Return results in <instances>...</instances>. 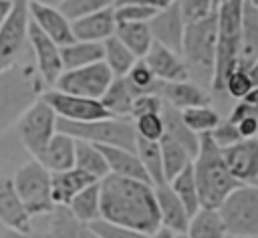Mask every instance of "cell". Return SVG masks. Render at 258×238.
<instances>
[{
  "label": "cell",
  "instance_id": "cell-24",
  "mask_svg": "<svg viewBox=\"0 0 258 238\" xmlns=\"http://www.w3.org/2000/svg\"><path fill=\"white\" fill-rule=\"evenodd\" d=\"M75 143L77 139L56 131V135L50 139V143L46 145V149L36 161L50 173L73 169L75 167Z\"/></svg>",
  "mask_w": 258,
  "mask_h": 238
},
{
  "label": "cell",
  "instance_id": "cell-33",
  "mask_svg": "<svg viewBox=\"0 0 258 238\" xmlns=\"http://www.w3.org/2000/svg\"><path fill=\"white\" fill-rule=\"evenodd\" d=\"M159 149H161V161H163V175H165L167 184L194 161L191 155L177 141H173L167 135H163L159 139Z\"/></svg>",
  "mask_w": 258,
  "mask_h": 238
},
{
  "label": "cell",
  "instance_id": "cell-54",
  "mask_svg": "<svg viewBox=\"0 0 258 238\" xmlns=\"http://www.w3.org/2000/svg\"><path fill=\"white\" fill-rule=\"evenodd\" d=\"M149 238H175V234H173L171 230H167V228H163V226H161V228H159V230H155Z\"/></svg>",
  "mask_w": 258,
  "mask_h": 238
},
{
  "label": "cell",
  "instance_id": "cell-12",
  "mask_svg": "<svg viewBox=\"0 0 258 238\" xmlns=\"http://www.w3.org/2000/svg\"><path fill=\"white\" fill-rule=\"evenodd\" d=\"M42 99L50 105V109L56 113L58 119L73 121V123H89V121H99V119H109L111 115L105 111L101 101L97 99H87V97H77L69 93H60L56 89L44 91Z\"/></svg>",
  "mask_w": 258,
  "mask_h": 238
},
{
  "label": "cell",
  "instance_id": "cell-17",
  "mask_svg": "<svg viewBox=\"0 0 258 238\" xmlns=\"http://www.w3.org/2000/svg\"><path fill=\"white\" fill-rule=\"evenodd\" d=\"M151 73L155 75L157 81L161 83H179V81H189V71L179 54L173 50L161 46L159 42H153L149 52L143 56Z\"/></svg>",
  "mask_w": 258,
  "mask_h": 238
},
{
  "label": "cell",
  "instance_id": "cell-2",
  "mask_svg": "<svg viewBox=\"0 0 258 238\" xmlns=\"http://www.w3.org/2000/svg\"><path fill=\"white\" fill-rule=\"evenodd\" d=\"M46 91L36 67L16 63L0 73V135L12 127Z\"/></svg>",
  "mask_w": 258,
  "mask_h": 238
},
{
  "label": "cell",
  "instance_id": "cell-39",
  "mask_svg": "<svg viewBox=\"0 0 258 238\" xmlns=\"http://www.w3.org/2000/svg\"><path fill=\"white\" fill-rule=\"evenodd\" d=\"M125 81L135 91V95H145V93H155L157 95L159 83H161V81L155 79V75L151 73V69L147 67V63L143 58H137L133 63V67L125 75Z\"/></svg>",
  "mask_w": 258,
  "mask_h": 238
},
{
  "label": "cell",
  "instance_id": "cell-51",
  "mask_svg": "<svg viewBox=\"0 0 258 238\" xmlns=\"http://www.w3.org/2000/svg\"><path fill=\"white\" fill-rule=\"evenodd\" d=\"M0 238H50V234L48 232H26V234H20V232L6 230Z\"/></svg>",
  "mask_w": 258,
  "mask_h": 238
},
{
  "label": "cell",
  "instance_id": "cell-56",
  "mask_svg": "<svg viewBox=\"0 0 258 238\" xmlns=\"http://www.w3.org/2000/svg\"><path fill=\"white\" fill-rule=\"evenodd\" d=\"M248 73H250V77H252L254 85H258V58H256V61H254V65L248 69Z\"/></svg>",
  "mask_w": 258,
  "mask_h": 238
},
{
  "label": "cell",
  "instance_id": "cell-60",
  "mask_svg": "<svg viewBox=\"0 0 258 238\" xmlns=\"http://www.w3.org/2000/svg\"><path fill=\"white\" fill-rule=\"evenodd\" d=\"M226 238H242V236H226Z\"/></svg>",
  "mask_w": 258,
  "mask_h": 238
},
{
  "label": "cell",
  "instance_id": "cell-30",
  "mask_svg": "<svg viewBox=\"0 0 258 238\" xmlns=\"http://www.w3.org/2000/svg\"><path fill=\"white\" fill-rule=\"evenodd\" d=\"M69 212L83 224H93L97 220H101V184L95 182L91 186H87L83 192H79L71 204L67 206Z\"/></svg>",
  "mask_w": 258,
  "mask_h": 238
},
{
  "label": "cell",
  "instance_id": "cell-48",
  "mask_svg": "<svg viewBox=\"0 0 258 238\" xmlns=\"http://www.w3.org/2000/svg\"><path fill=\"white\" fill-rule=\"evenodd\" d=\"M250 117H258V109H256V107H252V105H250V103H246V101H238V103L234 105V109L230 111L228 121H230V123H234V125H238L240 121L250 119Z\"/></svg>",
  "mask_w": 258,
  "mask_h": 238
},
{
  "label": "cell",
  "instance_id": "cell-27",
  "mask_svg": "<svg viewBox=\"0 0 258 238\" xmlns=\"http://www.w3.org/2000/svg\"><path fill=\"white\" fill-rule=\"evenodd\" d=\"M161 119H163V135L171 137L173 141H177L189 155L191 159L198 155L200 149V135H196L181 119V113L169 105L163 103V111H161Z\"/></svg>",
  "mask_w": 258,
  "mask_h": 238
},
{
  "label": "cell",
  "instance_id": "cell-35",
  "mask_svg": "<svg viewBox=\"0 0 258 238\" xmlns=\"http://www.w3.org/2000/svg\"><path fill=\"white\" fill-rule=\"evenodd\" d=\"M169 188L173 190V194L179 198V202L183 204V208L187 210L189 218H194L202 206H200V196H198V186H196V177H194V167L191 163L181 171L177 173L171 182H169Z\"/></svg>",
  "mask_w": 258,
  "mask_h": 238
},
{
  "label": "cell",
  "instance_id": "cell-22",
  "mask_svg": "<svg viewBox=\"0 0 258 238\" xmlns=\"http://www.w3.org/2000/svg\"><path fill=\"white\" fill-rule=\"evenodd\" d=\"M99 151L103 153L109 173L119 175V177H129V180H139L145 184H151L145 167L141 165L139 157L135 151L123 149V147H107V145H97Z\"/></svg>",
  "mask_w": 258,
  "mask_h": 238
},
{
  "label": "cell",
  "instance_id": "cell-47",
  "mask_svg": "<svg viewBox=\"0 0 258 238\" xmlns=\"http://www.w3.org/2000/svg\"><path fill=\"white\" fill-rule=\"evenodd\" d=\"M179 2V8H181V14H183V20L185 22H194V20H200L204 16H208L212 10V0H177Z\"/></svg>",
  "mask_w": 258,
  "mask_h": 238
},
{
  "label": "cell",
  "instance_id": "cell-55",
  "mask_svg": "<svg viewBox=\"0 0 258 238\" xmlns=\"http://www.w3.org/2000/svg\"><path fill=\"white\" fill-rule=\"evenodd\" d=\"M30 4H40V6H50V8H58L62 0H28Z\"/></svg>",
  "mask_w": 258,
  "mask_h": 238
},
{
  "label": "cell",
  "instance_id": "cell-8",
  "mask_svg": "<svg viewBox=\"0 0 258 238\" xmlns=\"http://www.w3.org/2000/svg\"><path fill=\"white\" fill-rule=\"evenodd\" d=\"M12 184L30 218L44 214L50 216L56 208L50 192V171L44 169L36 159L22 163L12 177Z\"/></svg>",
  "mask_w": 258,
  "mask_h": 238
},
{
  "label": "cell",
  "instance_id": "cell-10",
  "mask_svg": "<svg viewBox=\"0 0 258 238\" xmlns=\"http://www.w3.org/2000/svg\"><path fill=\"white\" fill-rule=\"evenodd\" d=\"M113 73L109 67L101 61L89 67L73 69V71H62L58 81L54 83V89L60 93L77 95V97H87V99H101L109 85L113 83Z\"/></svg>",
  "mask_w": 258,
  "mask_h": 238
},
{
  "label": "cell",
  "instance_id": "cell-1",
  "mask_svg": "<svg viewBox=\"0 0 258 238\" xmlns=\"http://www.w3.org/2000/svg\"><path fill=\"white\" fill-rule=\"evenodd\" d=\"M101 220L151 236L161 228V216L151 184L105 175L101 182Z\"/></svg>",
  "mask_w": 258,
  "mask_h": 238
},
{
  "label": "cell",
  "instance_id": "cell-58",
  "mask_svg": "<svg viewBox=\"0 0 258 238\" xmlns=\"http://www.w3.org/2000/svg\"><path fill=\"white\" fill-rule=\"evenodd\" d=\"M246 2H248L252 8H256V10H258V0H246Z\"/></svg>",
  "mask_w": 258,
  "mask_h": 238
},
{
  "label": "cell",
  "instance_id": "cell-20",
  "mask_svg": "<svg viewBox=\"0 0 258 238\" xmlns=\"http://www.w3.org/2000/svg\"><path fill=\"white\" fill-rule=\"evenodd\" d=\"M153 190H155V200L161 216V226L171 230L173 234H185L191 218L183 208V204L179 202V198L169 188V184L153 186Z\"/></svg>",
  "mask_w": 258,
  "mask_h": 238
},
{
  "label": "cell",
  "instance_id": "cell-45",
  "mask_svg": "<svg viewBox=\"0 0 258 238\" xmlns=\"http://www.w3.org/2000/svg\"><path fill=\"white\" fill-rule=\"evenodd\" d=\"M210 137L212 141L220 147V149H226V147H232L236 145L238 141H242L240 133H238V127L234 123H230L228 119L226 121H220L212 131H210Z\"/></svg>",
  "mask_w": 258,
  "mask_h": 238
},
{
  "label": "cell",
  "instance_id": "cell-42",
  "mask_svg": "<svg viewBox=\"0 0 258 238\" xmlns=\"http://www.w3.org/2000/svg\"><path fill=\"white\" fill-rule=\"evenodd\" d=\"M252 89H254V81H252L250 73H248L246 69H240V67H238V69L228 77L226 87H224V93H228L230 97L242 101Z\"/></svg>",
  "mask_w": 258,
  "mask_h": 238
},
{
  "label": "cell",
  "instance_id": "cell-5",
  "mask_svg": "<svg viewBox=\"0 0 258 238\" xmlns=\"http://www.w3.org/2000/svg\"><path fill=\"white\" fill-rule=\"evenodd\" d=\"M216 42H218V16L210 12L208 16L185 22L181 58L187 71L204 77L212 87L214 65H216Z\"/></svg>",
  "mask_w": 258,
  "mask_h": 238
},
{
  "label": "cell",
  "instance_id": "cell-43",
  "mask_svg": "<svg viewBox=\"0 0 258 238\" xmlns=\"http://www.w3.org/2000/svg\"><path fill=\"white\" fill-rule=\"evenodd\" d=\"M113 12H115V22H149L159 10L125 4V6H113Z\"/></svg>",
  "mask_w": 258,
  "mask_h": 238
},
{
  "label": "cell",
  "instance_id": "cell-37",
  "mask_svg": "<svg viewBox=\"0 0 258 238\" xmlns=\"http://www.w3.org/2000/svg\"><path fill=\"white\" fill-rule=\"evenodd\" d=\"M187 238H226V230L216 210H200L187 226Z\"/></svg>",
  "mask_w": 258,
  "mask_h": 238
},
{
  "label": "cell",
  "instance_id": "cell-52",
  "mask_svg": "<svg viewBox=\"0 0 258 238\" xmlns=\"http://www.w3.org/2000/svg\"><path fill=\"white\" fill-rule=\"evenodd\" d=\"M12 8H14V0H0V24L10 16Z\"/></svg>",
  "mask_w": 258,
  "mask_h": 238
},
{
  "label": "cell",
  "instance_id": "cell-15",
  "mask_svg": "<svg viewBox=\"0 0 258 238\" xmlns=\"http://www.w3.org/2000/svg\"><path fill=\"white\" fill-rule=\"evenodd\" d=\"M149 30L153 36V42H159L161 46L173 50L175 54L181 56V44H183V30H185V20L179 8V2L175 0L167 8L159 10L149 22Z\"/></svg>",
  "mask_w": 258,
  "mask_h": 238
},
{
  "label": "cell",
  "instance_id": "cell-29",
  "mask_svg": "<svg viewBox=\"0 0 258 238\" xmlns=\"http://www.w3.org/2000/svg\"><path fill=\"white\" fill-rule=\"evenodd\" d=\"M115 36L133 52L135 58H143L153 44L147 22H117Z\"/></svg>",
  "mask_w": 258,
  "mask_h": 238
},
{
  "label": "cell",
  "instance_id": "cell-21",
  "mask_svg": "<svg viewBox=\"0 0 258 238\" xmlns=\"http://www.w3.org/2000/svg\"><path fill=\"white\" fill-rule=\"evenodd\" d=\"M115 26L117 22H115L113 8H105L101 12H95L71 22L73 36L75 40H81V42H105L115 34Z\"/></svg>",
  "mask_w": 258,
  "mask_h": 238
},
{
  "label": "cell",
  "instance_id": "cell-32",
  "mask_svg": "<svg viewBox=\"0 0 258 238\" xmlns=\"http://www.w3.org/2000/svg\"><path fill=\"white\" fill-rule=\"evenodd\" d=\"M75 167L89 173L97 182H101L105 175H109L107 161H105L103 153L99 151V147L93 143H87V141H79V139L75 143Z\"/></svg>",
  "mask_w": 258,
  "mask_h": 238
},
{
  "label": "cell",
  "instance_id": "cell-31",
  "mask_svg": "<svg viewBox=\"0 0 258 238\" xmlns=\"http://www.w3.org/2000/svg\"><path fill=\"white\" fill-rule=\"evenodd\" d=\"M62 69L73 71L81 67H89L103 61V42H81L75 40L67 46H60Z\"/></svg>",
  "mask_w": 258,
  "mask_h": 238
},
{
  "label": "cell",
  "instance_id": "cell-26",
  "mask_svg": "<svg viewBox=\"0 0 258 238\" xmlns=\"http://www.w3.org/2000/svg\"><path fill=\"white\" fill-rule=\"evenodd\" d=\"M135 97L137 95L129 87V83L125 81V77H115L113 83L109 85V89L105 91V95L99 101H101V105L105 107V111L111 117L131 119V107H133Z\"/></svg>",
  "mask_w": 258,
  "mask_h": 238
},
{
  "label": "cell",
  "instance_id": "cell-49",
  "mask_svg": "<svg viewBox=\"0 0 258 238\" xmlns=\"http://www.w3.org/2000/svg\"><path fill=\"white\" fill-rule=\"evenodd\" d=\"M236 127H238V133L242 139H258V117L244 119Z\"/></svg>",
  "mask_w": 258,
  "mask_h": 238
},
{
  "label": "cell",
  "instance_id": "cell-38",
  "mask_svg": "<svg viewBox=\"0 0 258 238\" xmlns=\"http://www.w3.org/2000/svg\"><path fill=\"white\" fill-rule=\"evenodd\" d=\"M181 113V119L183 123L196 133V135H204V133H210L222 119L218 115L216 109H212L210 105L206 107H191V109H183L179 111Z\"/></svg>",
  "mask_w": 258,
  "mask_h": 238
},
{
  "label": "cell",
  "instance_id": "cell-50",
  "mask_svg": "<svg viewBox=\"0 0 258 238\" xmlns=\"http://www.w3.org/2000/svg\"><path fill=\"white\" fill-rule=\"evenodd\" d=\"M175 0H115V6H125V4H135V6H145L153 10H163Z\"/></svg>",
  "mask_w": 258,
  "mask_h": 238
},
{
  "label": "cell",
  "instance_id": "cell-40",
  "mask_svg": "<svg viewBox=\"0 0 258 238\" xmlns=\"http://www.w3.org/2000/svg\"><path fill=\"white\" fill-rule=\"evenodd\" d=\"M113 6H115V0H62L58 10L64 14L69 22H75L79 18H85L89 14H95Z\"/></svg>",
  "mask_w": 258,
  "mask_h": 238
},
{
  "label": "cell",
  "instance_id": "cell-44",
  "mask_svg": "<svg viewBox=\"0 0 258 238\" xmlns=\"http://www.w3.org/2000/svg\"><path fill=\"white\" fill-rule=\"evenodd\" d=\"M163 111V99L155 93H145V95H137L131 107V121L143 115H151V113H161Z\"/></svg>",
  "mask_w": 258,
  "mask_h": 238
},
{
  "label": "cell",
  "instance_id": "cell-25",
  "mask_svg": "<svg viewBox=\"0 0 258 238\" xmlns=\"http://www.w3.org/2000/svg\"><path fill=\"white\" fill-rule=\"evenodd\" d=\"M256 58H258V10L252 8V6L244 0L238 67L248 71V69L254 65Z\"/></svg>",
  "mask_w": 258,
  "mask_h": 238
},
{
  "label": "cell",
  "instance_id": "cell-13",
  "mask_svg": "<svg viewBox=\"0 0 258 238\" xmlns=\"http://www.w3.org/2000/svg\"><path fill=\"white\" fill-rule=\"evenodd\" d=\"M28 44L36 58V69L42 77V81L48 87H54L58 77L62 75V58H60V46L50 40L32 20L28 26Z\"/></svg>",
  "mask_w": 258,
  "mask_h": 238
},
{
  "label": "cell",
  "instance_id": "cell-19",
  "mask_svg": "<svg viewBox=\"0 0 258 238\" xmlns=\"http://www.w3.org/2000/svg\"><path fill=\"white\" fill-rule=\"evenodd\" d=\"M157 95L163 99L165 105L183 111L191 107H206L212 103L210 93L191 81H179V83H159Z\"/></svg>",
  "mask_w": 258,
  "mask_h": 238
},
{
  "label": "cell",
  "instance_id": "cell-59",
  "mask_svg": "<svg viewBox=\"0 0 258 238\" xmlns=\"http://www.w3.org/2000/svg\"><path fill=\"white\" fill-rule=\"evenodd\" d=\"M175 238H187V234H175Z\"/></svg>",
  "mask_w": 258,
  "mask_h": 238
},
{
  "label": "cell",
  "instance_id": "cell-57",
  "mask_svg": "<svg viewBox=\"0 0 258 238\" xmlns=\"http://www.w3.org/2000/svg\"><path fill=\"white\" fill-rule=\"evenodd\" d=\"M224 2H228V0H212V10L216 12V10H218V8H220Z\"/></svg>",
  "mask_w": 258,
  "mask_h": 238
},
{
  "label": "cell",
  "instance_id": "cell-28",
  "mask_svg": "<svg viewBox=\"0 0 258 238\" xmlns=\"http://www.w3.org/2000/svg\"><path fill=\"white\" fill-rule=\"evenodd\" d=\"M48 234L50 238H99L89 224L79 222L64 206H56L52 210Z\"/></svg>",
  "mask_w": 258,
  "mask_h": 238
},
{
  "label": "cell",
  "instance_id": "cell-4",
  "mask_svg": "<svg viewBox=\"0 0 258 238\" xmlns=\"http://www.w3.org/2000/svg\"><path fill=\"white\" fill-rule=\"evenodd\" d=\"M242 8H244V0H228L216 10L218 42H216V65L212 77V91L216 93H224L228 77L238 69Z\"/></svg>",
  "mask_w": 258,
  "mask_h": 238
},
{
  "label": "cell",
  "instance_id": "cell-18",
  "mask_svg": "<svg viewBox=\"0 0 258 238\" xmlns=\"http://www.w3.org/2000/svg\"><path fill=\"white\" fill-rule=\"evenodd\" d=\"M28 14H30V20L50 40H54L58 46H67V44L75 42L71 22L64 18V14L58 8H50V6H40V4H30L28 2Z\"/></svg>",
  "mask_w": 258,
  "mask_h": 238
},
{
  "label": "cell",
  "instance_id": "cell-34",
  "mask_svg": "<svg viewBox=\"0 0 258 238\" xmlns=\"http://www.w3.org/2000/svg\"><path fill=\"white\" fill-rule=\"evenodd\" d=\"M135 61L137 58L133 56V52L115 34L103 42V63L109 67L113 77H125Z\"/></svg>",
  "mask_w": 258,
  "mask_h": 238
},
{
  "label": "cell",
  "instance_id": "cell-6",
  "mask_svg": "<svg viewBox=\"0 0 258 238\" xmlns=\"http://www.w3.org/2000/svg\"><path fill=\"white\" fill-rule=\"evenodd\" d=\"M56 131L93 145L123 147L129 151L137 149V133L131 119L109 117V119H99L89 123H73V121L56 119Z\"/></svg>",
  "mask_w": 258,
  "mask_h": 238
},
{
  "label": "cell",
  "instance_id": "cell-3",
  "mask_svg": "<svg viewBox=\"0 0 258 238\" xmlns=\"http://www.w3.org/2000/svg\"><path fill=\"white\" fill-rule=\"evenodd\" d=\"M191 167L198 186L200 206L204 210H218L220 204L236 188H240V184L226 167L222 149L212 141L210 133L200 135V149L191 161Z\"/></svg>",
  "mask_w": 258,
  "mask_h": 238
},
{
  "label": "cell",
  "instance_id": "cell-14",
  "mask_svg": "<svg viewBox=\"0 0 258 238\" xmlns=\"http://www.w3.org/2000/svg\"><path fill=\"white\" fill-rule=\"evenodd\" d=\"M226 167L240 186L258 188V139H242L222 149Z\"/></svg>",
  "mask_w": 258,
  "mask_h": 238
},
{
  "label": "cell",
  "instance_id": "cell-16",
  "mask_svg": "<svg viewBox=\"0 0 258 238\" xmlns=\"http://www.w3.org/2000/svg\"><path fill=\"white\" fill-rule=\"evenodd\" d=\"M30 214L26 212L24 204L20 202L12 177L0 175V224L6 230L12 232H32V222H30Z\"/></svg>",
  "mask_w": 258,
  "mask_h": 238
},
{
  "label": "cell",
  "instance_id": "cell-9",
  "mask_svg": "<svg viewBox=\"0 0 258 238\" xmlns=\"http://www.w3.org/2000/svg\"><path fill=\"white\" fill-rule=\"evenodd\" d=\"M56 113L50 109V105L40 97L18 121H16V133L26 147V151L32 155V159H38L50 139L56 135Z\"/></svg>",
  "mask_w": 258,
  "mask_h": 238
},
{
  "label": "cell",
  "instance_id": "cell-7",
  "mask_svg": "<svg viewBox=\"0 0 258 238\" xmlns=\"http://www.w3.org/2000/svg\"><path fill=\"white\" fill-rule=\"evenodd\" d=\"M226 236L258 238V188H236L216 210Z\"/></svg>",
  "mask_w": 258,
  "mask_h": 238
},
{
  "label": "cell",
  "instance_id": "cell-11",
  "mask_svg": "<svg viewBox=\"0 0 258 238\" xmlns=\"http://www.w3.org/2000/svg\"><path fill=\"white\" fill-rule=\"evenodd\" d=\"M28 0H14L10 16L0 24V73L14 67L28 42Z\"/></svg>",
  "mask_w": 258,
  "mask_h": 238
},
{
  "label": "cell",
  "instance_id": "cell-23",
  "mask_svg": "<svg viewBox=\"0 0 258 238\" xmlns=\"http://www.w3.org/2000/svg\"><path fill=\"white\" fill-rule=\"evenodd\" d=\"M97 180L91 177L89 173L73 167L67 171H58V173H50V192H52V202L54 206H69L71 200L83 192L87 186L95 184Z\"/></svg>",
  "mask_w": 258,
  "mask_h": 238
},
{
  "label": "cell",
  "instance_id": "cell-53",
  "mask_svg": "<svg viewBox=\"0 0 258 238\" xmlns=\"http://www.w3.org/2000/svg\"><path fill=\"white\" fill-rule=\"evenodd\" d=\"M242 101H246V103H250L252 107H256V109H258V85H254V89H252V91H250Z\"/></svg>",
  "mask_w": 258,
  "mask_h": 238
},
{
  "label": "cell",
  "instance_id": "cell-36",
  "mask_svg": "<svg viewBox=\"0 0 258 238\" xmlns=\"http://www.w3.org/2000/svg\"><path fill=\"white\" fill-rule=\"evenodd\" d=\"M141 165L145 167L151 186H161L167 184L165 175H163V161H161V149H159V141H147L137 137V149H135Z\"/></svg>",
  "mask_w": 258,
  "mask_h": 238
},
{
  "label": "cell",
  "instance_id": "cell-46",
  "mask_svg": "<svg viewBox=\"0 0 258 238\" xmlns=\"http://www.w3.org/2000/svg\"><path fill=\"white\" fill-rule=\"evenodd\" d=\"M93 232L99 236V238H149L147 234L143 232H137V230H129V228H123V226H115V224H109L105 220H97L91 224Z\"/></svg>",
  "mask_w": 258,
  "mask_h": 238
},
{
  "label": "cell",
  "instance_id": "cell-41",
  "mask_svg": "<svg viewBox=\"0 0 258 238\" xmlns=\"http://www.w3.org/2000/svg\"><path fill=\"white\" fill-rule=\"evenodd\" d=\"M133 125H135L137 137H141V139L159 141L163 137V119H161V113H151V115L137 117V119H133Z\"/></svg>",
  "mask_w": 258,
  "mask_h": 238
}]
</instances>
